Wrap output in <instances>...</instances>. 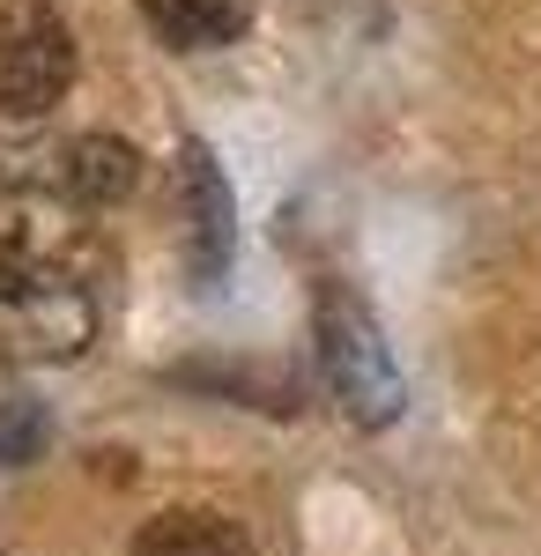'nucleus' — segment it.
Returning a JSON list of instances; mask_svg holds the SVG:
<instances>
[{"mask_svg": "<svg viewBox=\"0 0 541 556\" xmlns=\"http://www.w3.org/2000/svg\"><path fill=\"white\" fill-rule=\"evenodd\" d=\"M312 342H319V371H327L334 401H341V416L364 430H386L401 416V364H393V349L378 334L372 304L356 298L349 282H319V298H312Z\"/></svg>", "mask_w": 541, "mask_h": 556, "instance_id": "nucleus-1", "label": "nucleus"}, {"mask_svg": "<svg viewBox=\"0 0 541 556\" xmlns=\"http://www.w3.org/2000/svg\"><path fill=\"white\" fill-rule=\"evenodd\" d=\"M97 238L52 186H8L0 193V298L30 290H89Z\"/></svg>", "mask_w": 541, "mask_h": 556, "instance_id": "nucleus-2", "label": "nucleus"}, {"mask_svg": "<svg viewBox=\"0 0 541 556\" xmlns=\"http://www.w3.org/2000/svg\"><path fill=\"white\" fill-rule=\"evenodd\" d=\"M75 83V38L52 0H0V119H38Z\"/></svg>", "mask_w": 541, "mask_h": 556, "instance_id": "nucleus-3", "label": "nucleus"}, {"mask_svg": "<svg viewBox=\"0 0 541 556\" xmlns=\"http://www.w3.org/2000/svg\"><path fill=\"white\" fill-rule=\"evenodd\" d=\"M178 223H186V253H193V275L215 282L230 253H238V201L215 172L209 141H178Z\"/></svg>", "mask_w": 541, "mask_h": 556, "instance_id": "nucleus-4", "label": "nucleus"}, {"mask_svg": "<svg viewBox=\"0 0 541 556\" xmlns=\"http://www.w3.org/2000/svg\"><path fill=\"white\" fill-rule=\"evenodd\" d=\"M97 334V304L89 290H30V298H0V349L8 356H38L67 364Z\"/></svg>", "mask_w": 541, "mask_h": 556, "instance_id": "nucleus-5", "label": "nucleus"}, {"mask_svg": "<svg viewBox=\"0 0 541 556\" xmlns=\"http://www.w3.org/2000/svg\"><path fill=\"white\" fill-rule=\"evenodd\" d=\"M134 178H141V156L119 134H75L52 156V193H67L75 208H112L134 193Z\"/></svg>", "mask_w": 541, "mask_h": 556, "instance_id": "nucleus-6", "label": "nucleus"}, {"mask_svg": "<svg viewBox=\"0 0 541 556\" xmlns=\"http://www.w3.org/2000/svg\"><path fill=\"white\" fill-rule=\"evenodd\" d=\"M141 23L178 52H215V45H238L252 23V0H134Z\"/></svg>", "mask_w": 541, "mask_h": 556, "instance_id": "nucleus-7", "label": "nucleus"}, {"mask_svg": "<svg viewBox=\"0 0 541 556\" xmlns=\"http://www.w3.org/2000/svg\"><path fill=\"white\" fill-rule=\"evenodd\" d=\"M134 556H252V542L223 513H156L141 527Z\"/></svg>", "mask_w": 541, "mask_h": 556, "instance_id": "nucleus-8", "label": "nucleus"}, {"mask_svg": "<svg viewBox=\"0 0 541 556\" xmlns=\"http://www.w3.org/2000/svg\"><path fill=\"white\" fill-rule=\"evenodd\" d=\"M38 438H45L38 408L0 379V460H30V453H38Z\"/></svg>", "mask_w": 541, "mask_h": 556, "instance_id": "nucleus-9", "label": "nucleus"}]
</instances>
